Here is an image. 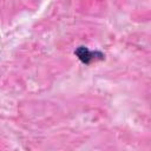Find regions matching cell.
I'll return each instance as SVG.
<instances>
[{"instance_id":"6da1fadb","label":"cell","mask_w":151,"mask_h":151,"mask_svg":"<svg viewBox=\"0 0 151 151\" xmlns=\"http://www.w3.org/2000/svg\"><path fill=\"white\" fill-rule=\"evenodd\" d=\"M74 54L81 63H84L86 65H90L93 61L104 59V53H101L100 51H91L85 46H79L74 51Z\"/></svg>"}]
</instances>
